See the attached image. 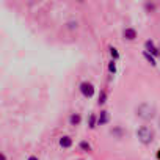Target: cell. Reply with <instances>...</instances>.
Returning a JSON list of instances; mask_svg holds the SVG:
<instances>
[{
	"label": "cell",
	"instance_id": "cell-1",
	"mask_svg": "<svg viewBox=\"0 0 160 160\" xmlns=\"http://www.w3.org/2000/svg\"><path fill=\"white\" fill-rule=\"evenodd\" d=\"M154 115H155V107L151 105V104H148V102H144V104H141V105L137 107V116L141 118V119H144V121L152 119Z\"/></svg>",
	"mask_w": 160,
	"mask_h": 160
},
{
	"label": "cell",
	"instance_id": "cell-2",
	"mask_svg": "<svg viewBox=\"0 0 160 160\" xmlns=\"http://www.w3.org/2000/svg\"><path fill=\"white\" fill-rule=\"evenodd\" d=\"M137 138L143 143V144H151L154 140V130L148 126H141L137 130Z\"/></svg>",
	"mask_w": 160,
	"mask_h": 160
},
{
	"label": "cell",
	"instance_id": "cell-3",
	"mask_svg": "<svg viewBox=\"0 0 160 160\" xmlns=\"http://www.w3.org/2000/svg\"><path fill=\"white\" fill-rule=\"evenodd\" d=\"M80 93L85 98H93L94 96V85L91 82H82L80 83Z\"/></svg>",
	"mask_w": 160,
	"mask_h": 160
},
{
	"label": "cell",
	"instance_id": "cell-4",
	"mask_svg": "<svg viewBox=\"0 0 160 160\" xmlns=\"http://www.w3.org/2000/svg\"><path fill=\"white\" fill-rule=\"evenodd\" d=\"M144 49H146V52L151 53L152 57H160V50L155 47V44H154L152 41H146V42H144Z\"/></svg>",
	"mask_w": 160,
	"mask_h": 160
},
{
	"label": "cell",
	"instance_id": "cell-5",
	"mask_svg": "<svg viewBox=\"0 0 160 160\" xmlns=\"http://www.w3.org/2000/svg\"><path fill=\"white\" fill-rule=\"evenodd\" d=\"M122 35H124V38H126V39L133 41V39L137 38V30H135V28H126V30L122 32Z\"/></svg>",
	"mask_w": 160,
	"mask_h": 160
},
{
	"label": "cell",
	"instance_id": "cell-6",
	"mask_svg": "<svg viewBox=\"0 0 160 160\" xmlns=\"http://www.w3.org/2000/svg\"><path fill=\"white\" fill-rule=\"evenodd\" d=\"M108 119H110V118H108V112L104 110V112H101V115L98 116V124H99V126H104V124L108 122Z\"/></svg>",
	"mask_w": 160,
	"mask_h": 160
},
{
	"label": "cell",
	"instance_id": "cell-7",
	"mask_svg": "<svg viewBox=\"0 0 160 160\" xmlns=\"http://www.w3.org/2000/svg\"><path fill=\"white\" fill-rule=\"evenodd\" d=\"M60 146L64 148V149H69L72 146V138L71 137H61L60 138Z\"/></svg>",
	"mask_w": 160,
	"mask_h": 160
},
{
	"label": "cell",
	"instance_id": "cell-8",
	"mask_svg": "<svg viewBox=\"0 0 160 160\" xmlns=\"http://www.w3.org/2000/svg\"><path fill=\"white\" fill-rule=\"evenodd\" d=\"M80 121H82V116H80L78 113H72V115L69 116V124H71V126H78Z\"/></svg>",
	"mask_w": 160,
	"mask_h": 160
},
{
	"label": "cell",
	"instance_id": "cell-9",
	"mask_svg": "<svg viewBox=\"0 0 160 160\" xmlns=\"http://www.w3.org/2000/svg\"><path fill=\"white\" fill-rule=\"evenodd\" d=\"M80 149H82V151H85V152H90L91 151V144L90 143H87V141H80Z\"/></svg>",
	"mask_w": 160,
	"mask_h": 160
},
{
	"label": "cell",
	"instance_id": "cell-10",
	"mask_svg": "<svg viewBox=\"0 0 160 160\" xmlns=\"http://www.w3.org/2000/svg\"><path fill=\"white\" fill-rule=\"evenodd\" d=\"M96 124H98V118H96V115H91L90 119H88V126H90V129H94Z\"/></svg>",
	"mask_w": 160,
	"mask_h": 160
},
{
	"label": "cell",
	"instance_id": "cell-11",
	"mask_svg": "<svg viewBox=\"0 0 160 160\" xmlns=\"http://www.w3.org/2000/svg\"><path fill=\"white\" fill-rule=\"evenodd\" d=\"M108 71H110V74H112V75H115V74H116V61H115V60H112V61L108 63Z\"/></svg>",
	"mask_w": 160,
	"mask_h": 160
},
{
	"label": "cell",
	"instance_id": "cell-12",
	"mask_svg": "<svg viewBox=\"0 0 160 160\" xmlns=\"http://www.w3.org/2000/svg\"><path fill=\"white\" fill-rule=\"evenodd\" d=\"M143 55H144V58H146V60H148V61H149V63H151L152 66H155V64H157V63H155V58H154V57H152L151 53H148V52L144 50V53H143Z\"/></svg>",
	"mask_w": 160,
	"mask_h": 160
},
{
	"label": "cell",
	"instance_id": "cell-13",
	"mask_svg": "<svg viewBox=\"0 0 160 160\" xmlns=\"http://www.w3.org/2000/svg\"><path fill=\"white\" fill-rule=\"evenodd\" d=\"M110 55H112V58H113L115 61L119 58V53H118V50H116L115 47H110Z\"/></svg>",
	"mask_w": 160,
	"mask_h": 160
},
{
	"label": "cell",
	"instance_id": "cell-14",
	"mask_svg": "<svg viewBox=\"0 0 160 160\" xmlns=\"http://www.w3.org/2000/svg\"><path fill=\"white\" fill-rule=\"evenodd\" d=\"M105 101H107V93L105 91H101V94H99V105L105 104Z\"/></svg>",
	"mask_w": 160,
	"mask_h": 160
},
{
	"label": "cell",
	"instance_id": "cell-15",
	"mask_svg": "<svg viewBox=\"0 0 160 160\" xmlns=\"http://www.w3.org/2000/svg\"><path fill=\"white\" fill-rule=\"evenodd\" d=\"M68 28H71V30L77 28V22H69V24H68Z\"/></svg>",
	"mask_w": 160,
	"mask_h": 160
},
{
	"label": "cell",
	"instance_id": "cell-16",
	"mask_svg": "<svg viewBox=\"0 0 160 160\" xmlns=\"http://www.w3.org/2000/svg\"><path fill=\"white\" fill-rule=\"evenodd\" d=\"M112 133H116L118 137H121V130H119V129H115V130H112Z\"/></svg>",
	"mask_w": 160,
	"mask_h": 160
},
{
	"label": "cell",
	"instance_id": "cell-17",
	"mask_svg": "<svg viewBox=\"0 0 160 160\" xmlns=\"http://www.w3.org/2000/svg\"><path fill=\"white\" fill-rule=\"evenodd\" d=\"M27 160H39V158H38V157H36V155H30V157H28V158H27Z\"/></svg>",
	"mask_w": 160,
	"mask_h": 160
},
{
	"label": "cell",
	"instance_id": "cell-18",
	"mask_svg": "<svg viewBox=\"0 0 160 160\" xmlns=\"http://www.w3.org/2000/svg\"><path fill=\"white\" fill-rule=\"evenodd\" d=\"M146 8H148V10H154V5H149V3H148V5H146Z\"/></svg>",
	"mask_w": 160,
	"mask_h": 160
},
{
	"label": "cell",
	"instance_id": "cell-19",
	"mask_svg": "<svg viewBox=\"0 0 160 160\" xmlns=\"http://www.w3.org/2000/svg\"><path fill=\"white\" fill-rule=\"evenodd\" d=\"M2 160H7V155L5 154H2Z\"/></svg>",
	"mask_w": 160,
	"mask_h": 160
},
{
	"label": "cell",
	"instance_id": "cell-20",
	"mask_svg": "<svg viewBox=\"0 0 160 160\" xmlns=\"http://www.w3.org/2000/svg\"><path fill=\"white\" fill-rule=\"evenodd\" d=\"M157 158H160V151H158V152H157Z\"/></svg>",
	"mask_w": 160,
	"mask_h": 160
},
{
	"label": "cell",
	"instance_id": "cell-21",
	"mask_svg": "<svg viewBox=\"0 0 160 160\" xmlns=\"http://www.w3.org/2000/svg\"><path fill=\"white\" fill-rule=\"evenodd\" d=\"M158 127H160V119H158Z\"/></svg>",
	"mask_w": 160,
	"mask_h": 160
}]
</instances>
